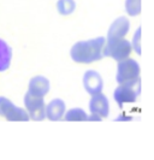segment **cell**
<instances>
[{
	"instance_id": "obj_15",
	"label": "cell",
	"mask_w": 154,
	"mask_h": 160,
	"mask_svg": "<svg viewBox=\"0 0 154 160\" xmlns=\"http://www.w3.org/2000/svg\"><path fill=\"white\" fill-rule=\"evenodd\" d=\"M125 11L131 17L141 13V0H125Z\"/></svg>"
},
{
	"instance_id": "obj_1",
	"label": "cell",
	"mask_w": 154,
	"mask_h": 160,
	"mask_svg": "<svg viewBox=\"0 0 154 160\" xmlns=\"http://www.w3.org/2000/svg\"><path fill=\"white\" fill-rule=\"evenodd\" d=\"M105 38H95L89 40L78 41L70 49V57L75 63L78 64H90L100 60L104 57Z\"/></svg>"
},
{
	"instance_id": "obj_10",
	"label": "cell",
	"mask_w": 154,
	"mask_h": 160,
	"mask_svg": "<svg viewBox=\"0 0 154 160\" xmlns=\"http://www.w3.org/2000/svg\"><path fill=\"white\" fill-rule=\"evenodd\" d=\"M66 106L62 99H53L46 105V118H48L52 122H58L63 119L65 114Z\"/></svg>"
},
{
	"instance_id": "obj_4",
	"label": "cell",
	"mask_w": 154,
	"mask_h": 160,
	"mask_svg": "<svg viewBox=\"0 0 154 160\" xmlns=\"http://www.w3.org/2000/svg\"><path fill=\"white\" fill-rule=\"evenodd\" d=\"M140 64L135 59L131 58H127L123 59L121 62H118L117 65V75L116 78L118 84L122 83H127V82H131L140 78Z\"/></svg>"
},
{
	"instance_id": "obj_14",
	"label": "cell",
	"mask_w": 154,
	"mask_h": 160,
	"mask_svg": "<svg viewBox=\"0 0 154 160\" xmlns=\"http://www.w3.org/2000/svg\"><path fill=\"white\" fill-rule=\"evenodd\" d=\"M57 8L60 15L69 16L76 10V2L75 0H58Z\"/></svg>"
},
{
	"instance_id": "obj_13",
	"label": "cell",
	"mask_w": 154,
	"mask_h": 160,
	"mask_svg": "<svg viewBox=\"0 0 154 160\" xmlns=\"http://www.w3.org/2000/svg\"><path fill=\"white\" fill-rule=\"evenodd\" d=\"M88 117L89 116L86 113V111L78 107L71 108L64 114V119L66 122H86L88 120Z\"/></svg>"
},
{
	"instance_id": "obj_6",
	"label": "cell",
	"mask_w": 154,
	"mask_h": 160,
	"mask_svg": "<svg viewBox=\"0 0 154 160\" xmlns=\"http://www.w3.org/2000/svg\"><path fill=\"white\" fill-rule=\"evenodd\" d=\"M23 101H24L25 111L28 112L30 119L39 122L46 118V104L43 96L32 95L27 92Z\"/></svg>"
},
{
	"instance_id": "obj_8",
	"label": "cell",
	"mask_w": 154,
	"mask_h": 160,
	"mask_svg": "<svg viewBox=\"0 0 154 160\" xmlns=\"http://www.w3.org/2000/svg\"><path fill=\"white\" fill-rule=\"evenodd\" d=\"M83 87L86 89V92L90 95L101 93L102 87H104V81H102L101 75L94 70L86 71L83 76Z\"/></svg>"
},
{
	"instance_id": "obj_16",
	"label": "cell",
	"mask_w": 154,
	"mask_h": 160,
	"mask_svg": "<svg viewBox=\"0 0 154 160\" xmlns=\"http://www.w3.org/2000/svg\"><path fill=\"white\" fill-rule=\"evenodd\" d=\"M131 47L137 54H141V27L137 28L134 34V38L131 41Z\"/></svg>"
},
{
	"instance_id": "obj_12",
	"label": "cell",
	"mask_w": 154,
	"mask_h": 160,
	"mask_svg": "<svg viewBox=\"0 0 154 160\" xmlns=\"http://www.w3.org/2000/svg\"><path fill=\"white\" fill-rule=\"evenodd\" d=\"M12 60V49L7 42L0 39V72L6 71Z\"/></svg>"
},
{
	"instance_id": "obj_5",
	"label": "cell",
	"mask_w": 154,
	"mask_h": 160,
	"mask_svg": "<svg viewBox=\"0 0 154 160\" xmlns=\"http://www.w3.org/2000/svg\"><path fill=\"white\" fill-rule=\"evenodd\" d=\"M0 116L8 122H28L30 119L25 108L18 107L5 96H0Z\"/></svg>"
},
{
	"instance_id": "obj_11",
	"label": "cell",
	"mask_w": 154,
	"mask_h": 160,
	"mask_svg": "<svg viewBox=\"0 0 154 160\" xmlns=\"http://www.w3.org/2000/svg\"><path fill=\"white\" fill-rule=\"evenodd\" d=\"M49 81L45 76H34L32 80L29 81L28 86V93L32 95L45 96L49 92Z\"/></svg>"
},
{
	"instance_id": "obj_9",
	"label": "cell",
	"mask_w": 154,
	"mask_h": 160,
	"mask_svg": "<svg viewBox=\"0 0 154 160\" xmlns=\"http://www.w3.org/2000/svg\"><path fill=\"white\" fill-rule=\"evenodd\" d=\"M130 30V22L127 17H118L113 23L111 24L108 32H107V41L124 39Z\"/></svg>"
},
{
	"instance_id": "obj_7",
	"label": "cell",
	"mask_w": 154,
	"mask_h": 160,
	"mask_svg": "<svg viewBox=\"0 0 154 160\" xmlns=\"http://www.w3.org/2000/svg\"><path fill=\"white\" fill-rule=\"evenodd\" d=\"M89 111L90 114H94L100 118L108 117L110 113V102L108 99L102 93H97L92 95L89 101Z\"/></svg>"
},
{
	"instance_id": "obj_2",
	"label": "cell",
	"mask_w": 154,
	"mask_h": 160,
	"mask_svg": "<svg viewBox=\"0 0 154 160\" xmlns=\"http://www.w3.org/2000/svg\"><path fill=\"white\" fill-rule=\"evenodd\" d=\"M141 93V81L140 78L127 83L119 84L113 93L114 101L119 107H123L124 104L135 102L137 96Z\"/></svg>"
},
{
	"instance_id": "obj_3",
	"label": "cell",
	"mask_w": 154,
	"mask_h": 160,
	"mask_svg": "<svg viewBox=\"0 0 154 160\" xmlns=\"http://www.w3.org/2000/svg\"><path fill=\"white\" fill-rule=\"evenodd\" d=\"M132 52V47L130 41L124 39H117V40H106L105 47H104V56L111 57L112 59L121 62L123 59L129 58Z\"/></svg>"
}]
</instances>
